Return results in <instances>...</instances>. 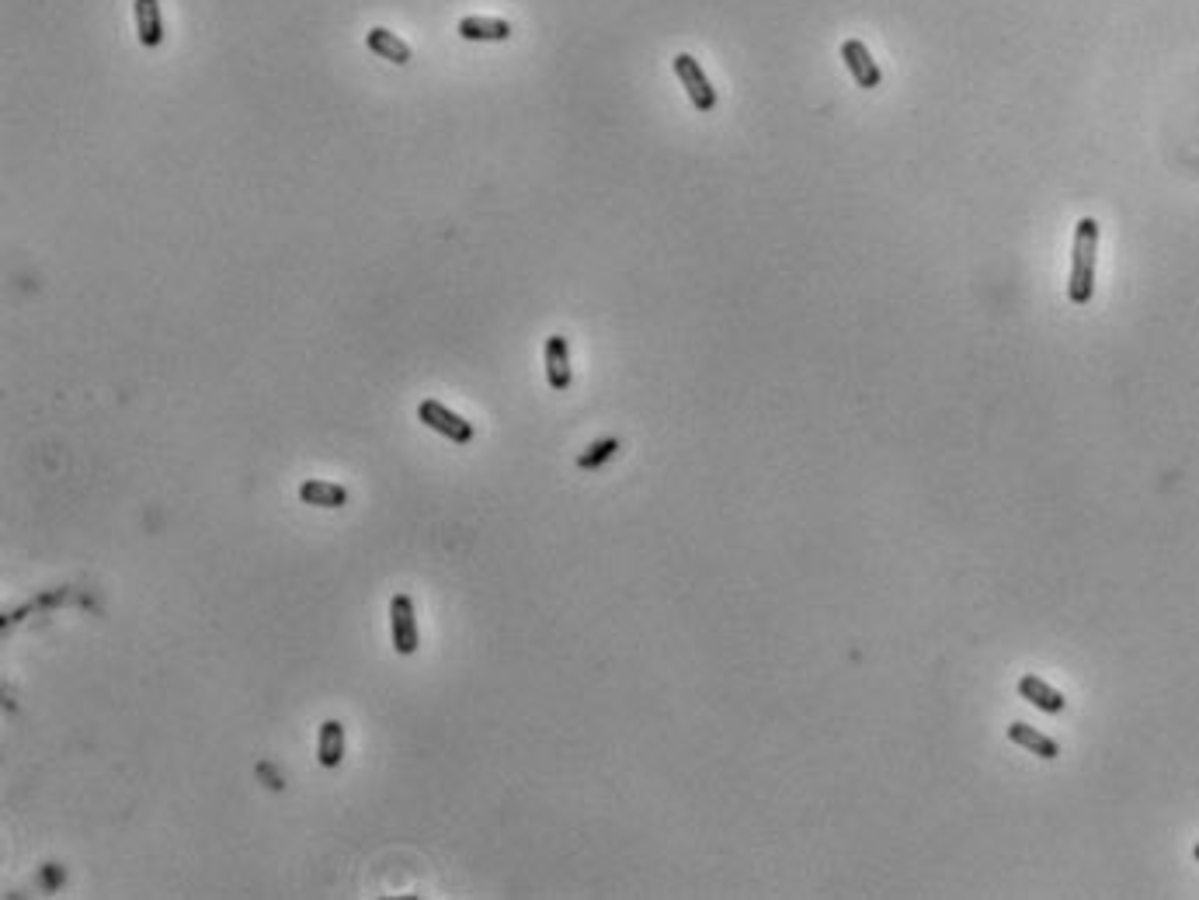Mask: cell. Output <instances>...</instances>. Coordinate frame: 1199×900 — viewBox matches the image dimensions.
<instances>
[{
  "mask_svg": "<svg viewBox=\"0 0 1199 900\" xmlns=\"http://www.w3.org/2000/svg\"><path fill=\"white\" fill-rule=\"evenodd\" d=\"M390 633H393V650L404 657H411L418 650V623H414V602L411 595H393L390 602Z\"/></svg>",
  "mask_w": 1199,
  "mask_h": 900,
  "instance_id": "cell-4",
  "label": "cell"
},
{
  "mask_svg": "<svg viewBox=\"0 0 1199 900\" xmlns=\"http://www.w3.org/2000/svg\"><path fill=\"white\" fill-rule=\"evenodd\" d=\"M1095 254H1099V223L1092 216L1078 219L1071 247V278H1067V299L1074 306L1092 303L1095 292Z\"/></svg>",
  "mask_w": 1199,
  "mask_h": 900,
  "instance_id": "cell-1",
  "label": "cell"
},
{
  "mask_svg": "<svg viewBox=\"0 0 1199 900\" xmlns=\"http://www.w3.org/2000/svg\"><path fill=\"white\" fill-rule=\"evenodd\" d=\"M619 449H623V445H619V438H598L595 445H588V452H581V456H577V470H588V473L598 470V466L609 463Z\"/></svg>",
  "mask_w": 1199,
  "mask_h": 900,
  "instance_id": "cell-14",
  "label": "cell"
},
{
  "mask_svg": "<svg viewBox=\"0 0 1199 900\" xmlns=\"http://www.w3.org/2000/svg\"><path fill=\"white\" fill-rule=\"evenodd\" d=\"M1008 741L1019 744V748H1026V751H1033V755H1040L1043 762H1054V758L1060 755L1054 737L1040 734V730L1029 727V723H1012V727H1008Z\"/></svg>",
  "mask_w": 1199,
  "mask_h": 900,
  "instance_id": "cell-12",
  "label": "cell"
},
{
  "mask_svg": "<svg viewBox=\"0 0 1199 900\" xmlns=\"http://www.w3.org/2000/svg\"><path fill=\"white\" fill-rule=\"evenodd\" d=\"M136 35L143 49H157L164 42V21H160V0H136Z\"/></svg>",
  "mask_w": 1199,
  "mask_h": 900,
  "instance_id": "cell-9",
  "label": "cell"
},
{
  "mask_svg": "<svg viewBox=\"0 0 1199 900\" xmlns=\"http://www.w3.org/2000/svg\"><path fill=\"white\" fill-rule=\"evenodd\" d=\"M317 762L324 768H338L345 762V727L341 720H324L317 734Z\"/></svg>",
  "mask_w": 1199,
  "mask_h": 900,
  "instance_id": "cell-11",
  "label": "cell"
},
{
  "mask_svg": "<svg viewBox=\"0 0 1199 900\" xmlns=\"http://www.w3.org/2000/svg\"><path fill=\"white\" fill-rule=\"evenodd\" d=\"M1193 855H1196V862H1199V841H1196V848H1193Z\"/></svg>",
  "mask_w": 1199,
  "mask_h": 900,
  "instance_id": "cell-15",
  "label": "cell"
},
{
  "mask_svg": "<svg viewBox=\"0 0 1199 900\" xmlns=\"http://www.w3.org/2000/svg\"><path fill=\"white\" fill-rule=\"evenodd\" d=\"M675 73H678V80H682L689 101L696 105V112H703V115L713 112V108H716V91H713V84H709V77L703 73V67H699L696 56L678 53L675 56Z\"/></svg>",
  "mask_w": 1199,
  "mask_h": 900,
  "instance_id": "cell-3",
  "label": "cell"
},
{
  "mask_svg": "<svg viewBox=\"0 0 1199 900\" xmlns=\"http://www.w3.org/2000/svg\"><path fill=\"white\" fill-rule=\"evenodd\" d=\"M456 32L466 42H508L511 39V21L504 18H484V14H470L456 25Z\"/></svg>",
  "mask_w": 1199,
  "mask_h": 900,
  "instance_id": "cell-7",
  "label": "cell"
},
{
  "mask_svg": "<svg viewBox=\"0 0 1199 900\" xmlns=\"http://www.w3.org/2000/svg\"><path fill=\"white\" fill-rule=\"evenodd\" d=\"M842 60H845L848 73H852L855 84H859L862 91H873V87L883 84V70L876 67L873 53H869V46L862 39H845L842 42Z\"/></svg>",
  "mask_w": 1199,
  "mask_h": 900,
  "instance_id": "cell-5",
  "label": "cell"
},
{
  "mask_svg": "<svg viewBox=\"0 0 1199 900\" xmlns=\"http://www.w3.org/2000/svg\"><path fill=\"white\" fill-rule=\"evenodd\" d=\"M543 355H546V383H550V390H557V393L570 390L574 372H570V351H567L564 334H550Z\"/></svg>",
  "mask_w": 1199,
  "mask_h": 900,
  "instance_id": "cell-6",
  "label": "cell"
},
{
  "mask_svg": "<svg viewBox=\"0 0 1199 900\" xmlns=\"http://www.w3.org/2000/svg\"><path fill=\"white\" fill-rule=\"evenodd\" d=\"M418 417H421V424H428L431 431H438V435L449 438V442H456V445L473 442V424L466 421V417H459L456 411H449L445 404H438V400H421Z\"/></svg>",
  "mask_w": 1199,
  "mask_h": 900,
  "instance_id": "cell-2",
  "label": "cell"
},
{
  "mask_svg": "<svg viewBox=\"0 0 1199 900\" xmlns=\"http://www.w3.org/2000/svg\"><path fill=\"white\" fill-rule=\"evenodd\" d=\"M365 46L379 56V60H390L397 67H407L411 63V46H407L400 35H393L390 28H369L365 32Z\"/></svg>",
  "mask_w": 1199,
  "mask_h": 900,
  "instance_id": "cell-10",
  "label": "cell"
},
{
  "mask_svg": "<svg viewBox=\"0 0 1199 900\" xmlns=\"http://www.w3.org/2000/svg\"><path fill=\"white\" fill-rule=\"evenodd\" d=\"M299 501L313 504V508H345L348 490L331 484V480H306V484L299 487Z\"/></svg>",
  "mask_w": 1199,
  "mask_h": 900,
  "instance_id": "cell-13",
  "label": "cell"
},
{
  "mask_svg": "<svg viewBox=\"0 0 1199 900\" xmlns=\"http://www.w3.org/2000/svg\"><path fill=\"white\" fill-rule=\"evenodd\" d=\"M1019 695L1029 702V706L1040 709V713H1054L1057 716V713H1064V706H1067L1064 695H1060L1054 685L1043 682L1040 675H1022L1019 678Z\"/></svg>",
  "mask_w": 1199,
  "mask_h": 900,
  "instance_id": "cell-8",
  "label": "cell"
}]
</instances>
